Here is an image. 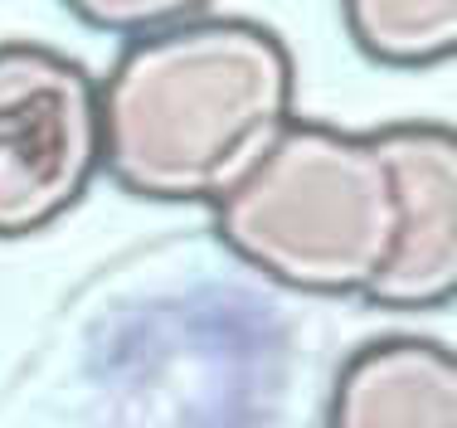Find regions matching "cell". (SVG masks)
<instances>
[{
    "label": "cell",
    "instance_id": "8992f818",
    "mask_svg": "<svg viewBox=\"0 0 457 428\" xmlns=\"http://www.w3.org/2000/svg\"><path fill=\"white\" fill-rule=\"evenodd\" d=\"M341 25L379 69L423 73L457 59V0H351Z\"/></svg>",
    "mask_w": 457,
    "mask_h": 428
},
{
    "label": "cell",
    "instance_id": "7a4b0ae2",
    "mask_svg": "<svg viewBox=\"0 0 457 428\" xmlns=\"http://www.w3.org/2000/svg\"><path fill=\"white\" fill-rule=\"evenodd\" d=\"M210 219L228 254L263 278L365 302L395 254L399 200L370 131L297 117Z\"/></svg>",
    "mask_w": 457,
    "mask_h": 428
},
{
    "label": "cell",
    "instance_id": "52a82bcc",
    "mask_svg": "<svg viewBox=\"0 0 457 428\" xmlns=\"http://www.w3.org/2000/svg\"><path fill=\"white\" fill-rule=\"evenodd\" d=\"M200 5H180V0H93V5H69V15L79 25L97 29V35H112L117 44H141L161 29L190 20Z\"/></svg>",
    "mask_w": 457,
    "mask_h": 428
},
{
    "label": "cell",
    "instance_id": "277c9868",
    "mask_svg": "<svg viewBox=\"0 0 457 428\" xmlns=\"http://www.w3.org/2000/svg\"><path fill=\"white\" fill-rule=\"evenodd\" d=\"M399 200V234L370 306L395 316L457 302V127L395 122L370 131Z\"/></svg>",
    "mask_w": 457,
    "mask_h": 428
},
{
    "label": "cell",
    "instance_id": "3957f363",
    "mask_svg": "<svg viewBox=\"0 0 457 428\" xmlns=\"http://www.w3.org/2000/svg\"><path fill=\"white\" fill-rule=\"evenodd\" d=\"M97 175V73L35 39L0 44V244L59 224Z\"/></svg>",
    "mask_w": 457,
    "mask_h": 428
},
{
    "label": "cell",
    "instance_id": "6da1fadb",
    "mask_svg": "<svg viewBox=\"0 0 457 428\" xmlns=\"http://www.w3.org/2000/svg\"><path fill=\"white\" fill-rule=\"evenodd\" d=\"M103 175L137 200L214 205L297 122V63L268 25L200 5L97 79Z\"/></svg>",
    "mask_w": 457,
    "mask_h": 428
},
{
    "label": "cell",
    "instance_id": "5b68a950",
    "mask_svg": "<svg viewBox=\"0 0 457 428\" xmlns=\"http://www.w3.org/2000/svg\"><path fill=\"white\" fill-rule=\"evenodd\" d=\"M321 428H457V350L379 336L341 365Z\"/></svg>",
    "mask_w": 457,
    "mask_h": 428
}]
</instances>
